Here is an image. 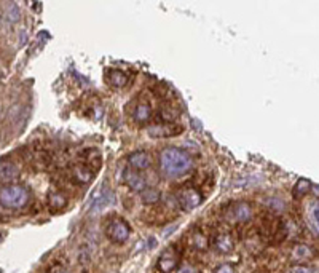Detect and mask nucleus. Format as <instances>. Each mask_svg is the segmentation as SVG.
Instances as JSON below:
<instances>
[{
    "instance_id": "8",
    "label": "nucleus",
    "mask_w": 319,
    "mask_h": 273,
    "mask_svg": "<svg viewBox=\"0 0 319 273\" xmlns=\"http://www.w3.org/2000/svg\"><path fill=\"white\" fill-rule=\"evenodd\" d=\"M230 219L233 222H248L252 219V208L246 202H238L230 208Z\"/></svg>"
},
{
    "instance_id": "12",
    "label": "nucleus",
    "mask_w": 319,
    "mask_h": 273,
    "mask_svg": "<svg viewBox=\"0 0 319 273\" xmlns=\"http://www.w3.org/2000/svg\"><path fill=\"white\" fill-rule=\"evenodd\" d=\"M46 203H48V208H50L51 211H61V210H64L65 206H67L69 200H67V197L62 194V192L50 190V192H48V197H46Z\"/></svg>"
},
{
    "instance_id": "22",
    "label": "nucleus",
    "mask_w": 319,
    "mask_h": 273,
    "mask_svg": "<svg viewBox=\"0 0 319 273\" xmlns=\"http://www.w3.org/2000/svg\"><path fill=\"white\" fill-rule=\"evenodd\" d=\"M192 240H193V246L198 248V250H208L209 246V240L204 237L203 234H193L192 235Z\"/></svg>"
},
{
    "instance_id": "13",
    "label": "nucleus",
    "mask_w": 319,
    "mask_h": 273,
    "mask_svg": "<svg viewBox=\"0 0 319 273\" xmlns=\"http://www.w3.org/2000/svg\"><path fill=\"white\" fill-rule=\"evenodd\" d=\"M212 245H214L216 251L220 253V254H230L235 250V242H233L232 235H228V234H219V235H216Z\"/></svg>"
},
{
    "instance_id": "4",
    "label": "nucleus",
    "mask_w": 319,
    "mask_h": 273,
    "mask_svg": "<svg viewBox=\"0 0 319 273\" xmlns=\"http://www.w3.org/2000/svg\"><path fill=\"white\" fill-rule=\"evenodd\" d=\"M177 203L184 211H193L195 208H198L203 203V195L193 187H185L179 192L177 195Z\"/></svg>"
},
{
    "instance_id": "27",
    "label": "nucleus",
    "mask_w": 319,
    "mask_h": 273,
    "mask_svg": "<svg viewBox=\"0 0 319 273\" xmlns=\"http://www.w3.org/2000/svg\"><path fill=\"white\" fill-rule=\"evenodd\" d=\"M83 273H88V272H83Z\"/></svg>"
},
{
    "instance_id": "26",
    "label": "nucleus",
    "mask_w": 319,
    "mask_h": 273,
    "mask_svg": "<svg viewBox=\"0 0 319 273\" xmlns=\"http://www.w3.org/2000/svg\"><path fill=\"white\" fill-rule=\"evenodd\" d=\"M58 273H67V272H58Z\"/></svg>"
},
{
    "instance_id": "25",
    "label": "nucleus",
    "mask_w": 319,
    "mask_h": 273,
    "mask_svg": "<svg viewBox=\"0 0 319 273\" xmlns=\"http://www.w3.org/2000/svg\"><path fill=\"white\" fill-rule=\"evenodd\" d=\"M190 273H198V272H195V270H192V272H190Z\"/></svg>"
},
{
    "instance_id": "20",
    "label": "nucleus",
    "mask_w": 319,
    "mask_h": 273,
    "mask_svg": "<svg viewBox=\"0 0 319 273\" xmlns=\"http://www.w3.org/2000/svg\"><path fill=\"white\" fill-rule=\"evenodd\" d=\"M19 6L16 5V3H8L6 6V10H5V18L6 21H10V22H16L19 19Z\"/></svg>"
},
{
    "instance_id": "1",
    "label": "nucleus",
    "mask_w": 319,
    "mask_h": 273,
    "mask_svg": "<svg viewBox=\"0 0 319 273\" xmlns=\"http://www.w3.org/2000/svg\"><path fill=\"white\" fill-rule=\"evenodd\" d=\"M160 170L169 179H177L181 176L192 171L193 158L189 152L179 147H166L160 154Z\"/></svg>"
},
{
    "instance_id": "19",
    "label": "nucleus",
    "mask_w": 319,
    "mask_h": 273,
    "mask_svg": "<svg viewBox=\"0 0 319 273\" xmlns=\"http://www.w3.org/2000/svg\"><path fill=\"white\" fill-rule=\"evenodd\" d=\"M312 256H313V253L307 245H297V246H294V250H292V258L296 261H305V259L312 258Z\"/></svg>"
},
{
    "instance_id": "15",
    "label": "nucleus",
    "mask_w": 319,
    "mask_h": 273,
    "mask_svg": "<svg viewBox=\"0 0 319 273\" xmlns=\"http://www.w3.org/2000/svg\"><path fill=\"white\" fill-rule=\"evenodd\" d=\"M133 118L139 123H147L150 122L152 118V107L149 102H139L137 106L134 107L133 112Z\"/></svg>"
},
{
    "instance_id": "14",
    "label": "nucleus",
    "mask_w": 319,
    "mask_h": 273,
    "mask_svg": "<svg viewBox=\"0 0 319 273\" xmlns=\"http://www.w3.org/2000/svg\"><path fill=\"white\" fill-rule=\"evenodd\" d=\"M115 203V197L110 190H102L99 195L94 198V203H93V213H101L105 208L112 206Z\"/></svg>"
},
{
    "instance_id": "3",
    "label": "nucleus",
    "mask_w": 319,
    "mask_h": 273,
    "mask_svg": "<svg viewBox=\"0 0 319 273\" xmlns=\"http://www.w3.org/2000/svg\"><path fill=\"white\" fill-rule=\"evenodd\" d=\"M105 234H107V238L110 240L112 243L121 245V243H125L126 240L129 238L131 229H129L126 221H123V219H113L109 224V227H107V230H105Z\"/></svg>"
},
{
    "instance_id": "11",
    "label": "nucleus",
    "mask_w": 319,
    "mask_h": 273,
    "mask_svg": "<svg viewBox=\"0 0 319 273\" xmlns=\"http://www.w3.org/2000/svg\"><path fill=\"white\" fill-rule=\"evenodd\" d=\"M70 176H72V179L78 184V186H86V184H89L93 181V171L85 165L73 166L72 171H70Z\"/></svg>"
},
{
    "instance_id": "18",
    "label": "nucleus",
    "mask_w": 319,
    "mask_h": 273,
    "mask_svg": "<svg viewBox=\"0 0 319 273\" xmlns=\"http://www.w3.org/2000/svg\"><path fill=\"white\" fill-rule=\"evenodd\" d=\"M310 190H312V182H310L308 179H299L292 189V194L296 198H300V197L307 195Z\"/></svg>"
},
{
    "instance_id": "10",
    "label": "nucleus",
    "mask_w": 319,
    "mask_h": 273,
    "mask_svg": "<svg viewBox=\"0 0 319 273\" xmlns=\"http://www.w3.org/2000/svg\"><path fill=\"white\" fill-rule=\"evenodd\" d=\"M19 176V168L10 160H0V182H11Z\"/></svg>"
},
{
    "instance_id": "16",
    "label": "nucleus",
    "mask_w": 319,
    "mask_h": 273,
    "mask_svg": "<svg viewBox=\"0 0 319 273\" xmlns=\"http://www.w3.org/2000/svg\"><path fill=\"white\" fill-rule=\"evenodd\" d=\"M129 82L128 75L125 74V72L121 70H117V69H112L109 70L107 74V83L113 88H125Z\"/></svg>"
},
{
    "instance_id": "21",
    "label": "nucleus",
    "mask_w": 319,
    "mask_h": 273,
    "mask_svg": "<svg viewBox=\"0 0 319 273\" xmlns=\"http://www.w3.org/2000/svg\"><path fill=\"white\" fill-rule=\"evenodd\" d=\"M310 219H312L313 227L319 234V202H315V203H312V206H310Z\"/></svg>"
},
{
    "instance_id": "17",
    "label": "nucleus",
    "mask_w": 319,
    "mask_h": 273,
    "mask_svg": "<svg viewBox=\"0 0 319 273\" xmlns=\"http://www.w3.org/2000/svg\"><path fill=\"white\" fill-rule=\"evenodd\" d=\"M141 200L144 205H155L161 200V192L153 187H147L141 192Z\"/></svg>"
},
{
    "instance_id": "2",
    "label": "nucleus",
    "mask_w": 319,
    "mask_h": 273,
    "mask_svg": "<svg viewBox=\"0 0 319 273\" xmlns=\"http://www.w3.org/2000/svg\"><path fill=\"white\" fill-rule=\"evenodd\" d=\"M30 190L22 184H10L0 189V205L8 210H22L30 202Z\"/></svg>"
},
{
    "instance_id": "6",
    "label": "nucleus",
    "mask_w": 319,
    "mask_h": 273,
    "mask_svg": "<svg viewBox=\"0 0 319 273\" xmlns=\"http://www.w3.org/2000/svg\"><path fill=\"white\" fill-rule=\"evenodd\" d=\"M149 134L153 136V138H171V136H177L184 131V128L181 125H174V123H161V125H153L150 126Z\"/></svg>"
},
{
    "instance_id": "5",
    "label": "nucleus",
    "mask_w": 319,
    "mask_h": 273,
    "mask_svg": "<svg viewBox=\"0 0 319 273\" xmlns=\"http://www.w3.org/2000/svg\"><path fill=\"white\" fill-rule=\"evenodd\" d=\"M157 267L161 273H173L179 267V256L176 254L174 250H166L163 251L158 258Z\"/></svg>"
},
{
    "instance_id": "9",
    "label": "nucleus",
    "mask_w": 319,
    "mask_h": 273,
    "mask_svg": "<svg viewBox=\"0 0 319 273\" xmlns=\"http://www.w3.org/2000/svg\"><path fill=\"white\" fill-rule=\"evenodd\" d=\"M150 155L144 150H137L128 155V165L134 171H144L150 166Z\"/></svg>"
},
{
    "instance_id": "23",
    "label": "nucleus",
    "mask_w": 319,
    "mask_h": 273,
    "mask_svg": "<svg viewBox=\"0 0 319 273\" xmlns=\"http://www.w3.org/2000/svg\"><path fill=\"white\" fill-rule=\"evenodd\" d=\"M289 273H313V269L304 266V264H296V266H292Z\"/></svg>"
},
{
    "instance_id": "24",
    "label": "nucleus",
    "mask_w": 319,
    "mask_h": 273,
    "mask_svg": "<svg viewBox=\"0 0 319 273\" xmlns=\"http://www.w3.org/2000/svg\"><path fill=\"white\" fill-rule=\"evenodd\" d=\"M216 273H235V269L230 264H222V266H219L216 269Z\"/></svg>"
},
{
    "instance_id": "7",
    "label": "nucleus",
    "mask_w": 319,
    "mask_h": 273,
    "mask_svg": "<svg viewBox=\"0 0 319 273\" xmlns=\"http://www.w3.org/2000/svg\"><path fill=\"white\" fill-rule=\"evenodd\" d=\"M123 181L125 184L129 187L131 192H136V194H141L142 190L147 189V182L144 179V176L139 173V171H134V170H125L123 173Z\"/></svg>"
}]
</instances>
